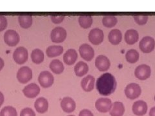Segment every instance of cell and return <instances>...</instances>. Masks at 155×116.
<instances>
[{
    "label": "cell",
    "instance_id": "obj_1",
    "mask_svg": "<svg viewBox=\"0 0 155 116\" xmlns=\"http://www.w3.org/2000/svg\"><path fill=\"white\" fill-rule=\"evenodd\" d=\"M96 86L101 95L107 96L112 94L116 89L115 77L110 73H105L97 79Z\"/></svg>",
    "mask_w": 155,
    "mask_h": 116
},
{
    "label": "cell",
    "instance_id": "obj_2",
    "mask_svg": "<svg viewBox=\"0 0 155 116\" xmlns=\"http://www.w3.org/2000/svg\"><path fill=\"white\" fill-rule=\"evenodd\" d=\"M67 37V31L64 28L57 27L52 31L51 33V39L52 42L60 43L64 42Z\"/></svg>",
    "mask_w": 155,
    "mask_h": 116
},
{
    "label": "cell",
    "instance_id": "obj_3",
    "mask_svg": "<svg viewBox=\"0 0 155 116\" xmlns=\"http://www.w3.org/2000/svg\"><path fill=\"white\" fill-rule=\"evenodd\" d=\"M16 77L19 83L25 84L32 78V71L28 66H22L18 70Z\"/></svg>",
    "mask_w": 155,
    "mask_h": 116
},
{
    "label": "cell",
    "instance_id": "obj_4",
    "mask_svg": "<svg viewBox=\"0 0 155 116\" xmlns=\"http://www.w3.org/2000/svg\"><path fill=\"white\" fill-rule=\"evenodd\" d=\"M142 92L141 88L137 83H130L125 89V94L127 98L134 99L138 98Z\"/></svg>",
    "mask_w": 155,
    "mask_h": 116
},
{
    "label": "cell",
    "instance_id": "obj_5",
    "mask_svg": "<svg viewBox=\"0 0 155 116\" xmlns=\"http://www.w3.org/2000/svg\"><path fill=\"white\" fill-rule=\"evenodd\" d=\"M20 37L18 33L14 30H8L4 34V41L10 47H14L18 44Z\"/></svg>",
    "mask_w": 155,
    "mask_h": 116
},
{
    "label": "cell",
    "instance_id": "obj_6",
    "mask_svg": "<svg viewBox=\"0 0 155 116\" xmlns=\"http://www.w3.org/2000/svg\"><path fill=\"white\" fill-rule=\"evenodd\" d=\"M13 58L16 63L24 64L28 60V51L25 47H18L13 53Z\"/></svg>",
    "mask_w": 155,
    "mask_h": 116
},
{
    "label": "cell",
    "instance_id": "obj_7",
    "mask_svg": "<svg viewBox=\"0 0 155 116\" xmlns=\"http://www.w3.org/2000/svg\"><path fill=\"white\" fill-rule=\"evenodd\" d=\"M54 77L48 71H43L39 75L38 81L43 88H48L54 83Z\"/></svg>",
    "mask_w": 155,
    "mask_h": 116
},
{
    "label": "cell",
    "instance_id": "obj_8",
    "mask_svg": "<svg viewBox=\"0 0 155 116\" xmlns=\"http://www.w3.org/2000/svg\"><path fill=\"white\" fill-rule=\"evenodd\" d=\"M139 47L143 52L150 53L154 50L155 47V41L152 37L145 36L140 41Z\"/></svg>",
    "mask_w": 155,
    "mask_h": 116
},
{
    "label": "cell",
    "instance_id": "obj_9",
    "mask_svg": "<svg viewBox=\"0 0 155 116\" xmlns=\"http://www.w3.org/2000/svg\"><path fill=\"white\" fill-rule=\"evenodd\" d=\"M104 39V32L100 28H94L89 34V40L93 45H98L102 43Z\"/></svg>",
    "mask_w": 155,
    "mask_h": 116
},
{
    "label": "cell",
    "instance_id": "obj_10",
    "mask_svg": "<svg viewBox=\"0 0 155 116\" xmlns=\"http://www.w3.org/2000/svg\"><path fill=\"white\" fill-rule=\"evenodd\" d=\"M112 102L109 98H100L96 101L95 106L96 110L101 113H107L112 107Z\"/></svg>",
    "mask_w": 155,
    "mask_h": 116
},
{
    "label": "cell",
    "instance_id": "obj_11",
    "mask_svg": "<svg viewBox=\"0 0 155 116\" xmlns=\"http://www.w3.org/2000/svg\"><path fill=\"white\" fill-rule=\"evenodd\" d=\"M135 76L140 80L148 79L151 76V68L147 65H141L137 67L135 70Z\"/></svg>",
    "mask_w": 155,
    "mask_h": 116
},
{
    "label": "cell",
    "instance_id": "obj_12",
    "mask_svg": "<svg viewBox=\"0 0 155 116\" xmlns=\"http://www.w3.org/2000/svg\"><path fill=\"white\" fill-rule=\"evenodd\" d=\"M80 54L84 60L90 61L94 56V50L91 46L85 43L80 47Z\"/></svg>",
    "mask_w": 155,
    "mask_h": 116
},
{
    "label": "cell",
    "instance_id": "obj_13",
    "mask_svg": "<svg viewBox=\"0 0 155 116\" xmlns=\"http://www.w3.org/2000/svg\"><path fill=\"white\" fill-rule=\"evenodd\" d=\"M95 65L100 72L107 70L110 66V63L107 57L104 55H100L96 57Z\"/></svg>",
    "mask_w": 155,
    "mask_h": 116
},
{
    "label": "cell",
    "instance_id": "obj_14",
    "mask_svg": "<svg viewBox=\"0 0 155 116\" xmlns=\"http://www.w3.org/2000/svg\"><path fill=\"white\" fill-rule=\"evenodd\" d=\"M23 92L28 98H35L40 94V89L36 83H31L23 89Z\"/></svg>",
    "mask_w": 155,
    "mask_h": 116
},
{
    "label": "cell",
    "instance_id": "obj_15",
    "mask_svg": "<svg viewBox=\"0 0 155 116\" xmlns=\"http://www.w3.org/2000/svg\"><path fill=\"white\" fill-rule=\"evenodd\" d=\"M61 107L66 113H71L76 108V103L74 100L70 97H65L61 101Z\"/></svg>",
    "mask_w": 155,
    "mask_h": 116
},
{
    "label": "cell",
    "instance_id": "obj_16",
    "mask_svg": "<svg viewBox=\"0 0 155 116\" xmlns=\"http://www.w3.org/2000/svg\"><path fill=\"white\" fill-rule=\"evenodd\" d=\"M147 105L143 101L140 100L134 103L133 105V112L138 116L144 115L147 112Z\"/></svg>",
    "mask_w": 155,
    "mask_h": 116
},
{
    "label": "cell",
    "instance_id": "obj_17",
    "mask_svg": "<svg viewBox=\"0 0 155 116\" xmlns=\"http://www.w3.org/2000/svg\"><path fill=\"white\" fill-rule=\"evenodd\" d=\"M95 78L91 75L86 76L81 81V88L85 92H91L94 89Z\"/></svg>",
    "mask_w": 155,
    "mask_h": 116
},
{
    "label": "cell",
    "instance_id": "obj_18",
    "mask_svg": "<svg viewBox=\"0 0 155 116\" xmlns=\"http://www.w3.org/2000/svg\"><path fill=\"white\" fill-rule=\"evenodd\" d=\"M35 107L37 112L40 114H44L48 110V101L44 98H39L35 101Z\"/></svg>",
    "mask_w": 155,
    "mask_h": 116
},
{
    "label": "cell",
    "instance_id": "obj_19",
    "mask_svg": "<svg viewBox=\"0 0 155 116\" xmlns=\"http://www.w3.org/2000/svg\"><path fill=\"white\" fill-rule=\"evenodd\" d=\"M125 112L124 105L122 102L116 101L113 105L110 110L111 116H123Z\"/></svg>",
    "mask_w": 155,
    "mask_h": 116
},
{
    "label": "cell",
    "instance_id": "obj_20",
    "mask_svg": "<svg viewBox=\"0 0 155 116\" xmlns=\"http://www.w3.org/2000/svg\"><path fill=\"white\" fill-rule=\"evenodd\" d=\"M108 39L109 42L114 45H117L122 41V34L120 31L118 29H114L111 31L108 36Z\"/></svg>",
    "mask_w": 155,
    "mask_h": 116
},
{
    "label": "cell",
    "instance_id": "obj_21",
    "mask_svg": "<svg viewBox=\"0 0 155 116\" xmlns=\"http://www.w3.org/2000/svg\"><path fill=\"white\" fill-rule=\"evenodd\" d=\"M139 35L138 32L134 30V29H130L128 30L125 32V42L128 45H133L138 41Z\"/></svg>",
    "mask_w": 155,
    "mask_h": 116
},
{
    "label": "cell",
    "instance_id": "obj_22",
    "mask_svg": "<svg viewBox=\"0 0 155 116\" xmlns=\"http://www.w3.org/2000/svg\"><path fill=\"white\" fill-rule=\"evenodd\" d=\"M78 58V54L74 49H69L64 56V61L67 65H72L76 62Z\"/></svg>",
    "mask_w": 155,
    "mask_h": 116
},
{
    "label": "cell",
    "instance_id": "obj_23",
    "mask_svg": "<svg viewBox=\"0 0 155 116\" xmlns=\"http://www.w3.org/2000/svg\"><path fill=\"white\" fill-rule=\"evenodd\" d=\"M64 52V48L60 45H52L46 50V54L48 57H54L60 56Z\"/></svg>",
    "mask_w": 155,
    "mask_h": 116
},
{
    "label": "cell",
    "instance_id": "obj_24",
    "mask_svg": "<svg viewBox=\"0 0 155 116\" xmlns=\"http://www.w3.org/2000/svg\"><path fill=\"white\" fill-rule=\"evenodd\" d=\"M89 70V66L85 62L80 61L74 66V72L77 76L82 77L85 75Z\"/></svg>",
    "mask_w": 155,
    "mask_h": 116
},
{
    "label": "cell",
    "instance_id": "obj_25",
    "mask_svg": "<svg viewBox=\"0 0 155 116\" xmlns=\"http://www.w3.org/2000/svg\"><path fill=\"white\" fill-rule=\"evenodd\" d=\"M50 69L56 74H60L64 70V66L59 60H52L49 65Z\"/></svg>",
    "mask_w": 155,
    "mask_h": 116
},
{
    "label": "cell",
    "instance_id": "obj_26",
    "mask_svg": "<svg viewBox=\"0 0 155 116\" xmlns=\"http://www.w3.org/2000/svg\"><path fill=\"white\" fill-rule=\"evenodd\" d=\"M32 61L36 64H40L44 60V54L40 49H35L31 53Z\"/></svg>",
    "mask_w": 155,
    "mask_h": 116
},
{
    "label": "cell",
    "instance_id": "obj_27",
    "mask_svg": "<svg viewBox=\"0 0 155 116\" xmlns=\"http://www.w3.org/2000/svg\"><path fill=\"white\" fill-rule=\"evenodd\" d=\"M18 21L21 27L28 28L32 25V17L29 15H21L18 17Z\"/></svg>",
    "mask_w": 155,
    "mask_h": 116
},
{
    "label": "cell",
    "instance_id": "obj_28",
    "mask_svg": "<svg viewBox=\"0 0 155 116\" xmlns=\"http://www.w3.org/2000/svg\"><path fill=\"white\" fill-rule=\"evenodd\" d=\"M126 60L130 63H135L139 60V53L134 49L129 50L125 55Z\"/></svg>",
    "mask_w": 155,
    "mask_h": 116
},
{
    "label": "cell",
    "instance_id": "obj_29",
    "mask_svg": "<svg viewBox=\"0 0 155 116\" xmlns=\"http://www.w3.org/2000/svg\"><path fill=\"white\" fill-rule=\"evenodd\" d=\"M78 21L82 28H88L93 24V18L91 16H81L79 17Z\"/></svg>",
    "mask_w": 155,
    "mask_h": 116
},
{
    "label": "cell",
    "instance_id": "obj_30",
    "mask_svg": "<svg viewBox=\"0 0 155 116\" xmlns=\"http://www.w3.org/2000/svg\"><path fill=\"white\" fill-rule=\"evenodd\" d=\"M118 20L116 17L113 16H107L103 18L102 23L106 27L111 28L114 27L116 23H117Z\"/></svg>",
    "mask_w": 155,
    "mask_h": 116
},
{
    "label": "cell",
    "instance_id": "obj_31",
    "mask_svg": "<svg viewBox=\"0 0 155 116\" xmlns=\"http://www.w3.org/2000/svg\"><path fill=\"white\" fill-rule=\"evenodd\" d=\"M0 116H18V113L15 108L7 106L1 110Z\"/></svg>",
    "mask_w": 155,
    "mask_h": 116
},
{
    "label": "cell",
    "instance_id": "obj_32",
    "mask_svg": "<svg viewBox=\"0 0 155 116\" xmlns=\"http://www.w3.org/2000/svg\"><path fill=\"white\" fill-rule=\"evenodd\" d=\"M134 19L138 25H143L147 23L148 20V16L145 15H138L134 16Z\"/></svg>",
    "mask_w": 155,
    "mask_h": 116
},
{
    "label": "cell",
    "instance_id": "obj_33",
    "mask_svg": "<svg viewBox=\"0 0 155 116\" xmlns=\"http://www.w3.org/2000/svg\"><path fill=\"white\" fill-rule=\"evenodd\" d=\"M20 116H36V114L32 108H25L21 111Z\"/></svg>",
    "mask_w": 155,
    "mask_h": 116
},
{
    "label": "cell",
    "instance_id": "obj_34",
    "mask_svg": "<svg viewBox=\"0 0 155 116\" xmlns=\"http://www.w3.org/2000/svg\"><path fill=\"white\" fill-rule=\"evenodd\" d=\"M7 27V18L3 16H0V32L4 31Z\"/></svg>",
    "mask_w": 155,
    "mask_h": 116
},
{
    "label": "cell",
    "instance_id": "obj_35",
    "mask_svg": "<svg viewBox=\"0 0 155 116\" xmlns=\"http://www.w3.org/2000/svg\"><path fill=\"white\" fill-rule=\"evenodd\" d=\"M51 20L52 21L55 23V24H58V23H61L63 21H64V19L65 18L64 16H52L51 17Z\"/></svg>",
    "mask_w": 155,
    "mask_h": 116
},
{
    "label": "cell",
    "instance_id": "obj_36",
    "mask_svg": "<svg viewBox=\"0 0 155 116\" xmlns=\"http://www.w3.org/2000/svg\"><path fill=\"white\" fill-rule=\"evenodd\" d=\"M79 116H94L93 114L88 109H84L80 112Z\"/></svg>",
    "mask_w": 155,
    "mask_h": 116
},
{
    "label": "cell",
    "instance_id": "obj_37",
    "mask_svg": "<svg viewBox=\"0 0 155 116\" xmlns=\"http://www.w3.org/2000/svg\"><path fill=\"white\" fill-rule=\"evenodd\" d=\"M5 101V98H4V95L3 94L0 92V107H1V106L3 105V102Z\"/></svg>",
    "mask_w": 155,
    "mask_h": 116
},
{
    "label": "cell",
    "instance_id": "obj_38",
    "mask_svg": "<svg viewBox=\"0 0 155 116\" xmlns=\"http://www.w3.org/2000/svg\"><path fill=\"white\" fill-rule=\"evenodd\" d=\"M5 66V62L2 58L0 57V71H1Z\"/></svg>",
    "mask_w": 155,
    "mask_h": 116
},
{
    "label": "cell",
    "instance_id": "obj_39",
    "mask_svg": "<svg viewBox=\"0 0 155 116\" xmlns=\"http://www.w3.org/2000/svg\"><path fill=\"white\" fill-rule=\"evenodd\" d=\"M149 116H155V107H153L150 110Z\"/></svg>",
    "mask_w": 155,
    "mask_h": 116
},
{
    "label": "cell",
    "instance_id": "obj_40",
    "mask_svg": "<svg viewBox=\"0 0 155 116\" xmlns=\"http://www.w3.org/2000/svg\"><path fill=\"white\" fill-rule=\"evenodd\" d=\"M69 116H75V115H69Z\"/></svg>",
    "mask_w": 155,
    "mask_h": 116
}]
</instances>
